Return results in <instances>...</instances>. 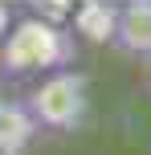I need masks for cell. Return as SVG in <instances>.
Instances as JSON below:
<instances>
[{
    "label": "cell",
    "instance_id": "obj_1",
    "mask_svg": "<svg viewBox=\"0 0 151 155\" xmlns=\"http://www.w3.org/2000/svg\"><path fill=\"white\" fill-rule=\"evenodd\" d=\"M78 61V37L65 21H49L41 12H25L12 21L4 45H0V70L12 78H45L57 70H74Z\"/></svg>",
    "mask_w": 151,
    "mask_h": 155
},
{
    "label": "cell",
    "instance_id": "obj_2",
    "mask_svg": "<svg viewBox=\"0 0 151 155\" xmlns=\"http://www.w3.org/2000/svg\"><path fill=\"white\" fill-rule=\"evenodd\" d=\"M25 110L33 114L37 127H57V131H74L86 123L90 114V78L82 70H57L45 74L21 94Z\"/></svg>",
    "mask_w": 151,
    "mask_h": 155
},
{
    "label": "cell",
    "instance_id": "obj_3",
    "mask_svg": "<svg viewBox=\"0 0 151 155\" xmlns=\"http://www.w3.org/2000/svg\"><path fill=\"white\" fill-rule=\"evenodd\" d=\"M110 45L119 53H127V57L151 61V0L119 4V25H114V41Z\"/></svg>",
    "mask_w": 151,
    "mask_h": 155
},
{
    "label": "cell",
    "instance_id": "obj_4",
    "mask_svg": "<svg viewBox=\"0 0 151 155\" xmlns=\"http://www.w3.org/2000/svg\"><path fill=\"white\" fill-rule=\"evenodd\" d=\"M37 135V123L21 98H0V155H21Z\"/></svg>",
    "mask_w": 151,
    "mask_h": 155
},
{
    "label": "cell",
    "instance_id": "obj_5",
    "mask_svg": "<svg viewBox=\"0 0 151 155\" xmlns=\"http://www.w3.org/2000/svg\"><path fill=\"white\" fill-rule=\"evenodd\" d=\"M114 25H119V4H78L74 8V33L90 37L94 45L114 41Z\"/></svg>",
    "mask_w": 151,
    "mask_h": 155
},
{
    "label": "cell",
    "instance_id": "obj_6",
    "mask_svg": "<svg viewBox=\"0 0 151 155\" xmlns=\"http://www.w3.org/2000/svg\"><path fill=\"white\" fill-rule=\"evenodd\" d=\"M12 21H16V12L8 4H0V45H4V37H8V29H12Z\"/></svg>",
    "mask_w": 151,
    "mask_h": 155
},
{
    "label": "cell",
    "instance_id": "obj_7",
    "mask_svg": "<svg viewBox=\"0 0 151 155\" xmlns=\"http://www.w3.org/2000/svg\"><path fill=\"white\" fill-rule=\"evenodd\" d=\"M147 82H151V61H147Z\"/></svg>",
    "mask_w": 151,
    "mask_h": 155
}]
</instances>
